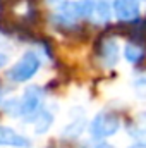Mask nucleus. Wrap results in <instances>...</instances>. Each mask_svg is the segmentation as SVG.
Returning <instances> with one entry per match:
<instances>
[{
    "label": "nucleus",
    "mask_w": 146,
    "mask_h": 148,
    "mask_svg": "<svg viewBox=\"0 0 146 148\" xmlns=\"http://www.w3.org/2000/svg\"><path fill=\"white\" fill-rule=\"evenodd\" d=\"M40 57H38L35 52H26L9 71V79H12L14 83H24L28 79H31L40 69Z\"/></svg>",
    "instance_id": "obj_1"
},
{
    "label": "nucleus",
    "mask_w": 146,
    "mask_h": 148,
    "mask_svg": "<svg viewBox=\"0 0 146 148\" xmlns=\"http://www.w3.org/2000/svg\"><path fill=\"white\" fill-rule=\"evenodd\" d=\"M119 127H120L119 117L115 114H110V112L98 114L89 124V131L95 138H108L119 131Z\"/></svg>",
    "instance_id": "obj_2"
},
{
    "label": "nucleus",
    "mask_w": 146,
    "mask_h": 148,
    "mask_svg": "<svg viewBox=\"0 0 146 148\" xmlns=\"http://www.w3.org/2000/svg\"><path fill=\"white\" fill-rule=\"evenodd\" d=\"M41 100H43V91L40 86H29L23 98L17 102V114H24V115H33L40 110V105H41Z\"/></svg>",
    "instance_id": "obj_3"
},
{
    "label": "nucleus",
    "mask_w": 146,
    "mask_h": 148,
    "mask_svg": "<svg viewBox=\"0 0 146 148\" xmlns=\"http://www.w3.org/2000/svg\"><path fill=\"white\" fill-rule=\"evenodd\" d=\"M113 12L119 21L132 23L139 19V2L138 0H113Z\"/></svg>",
    "instance_id": "obj_4"
},
{
    "label": "nucleus",
    "mask_w": 146,
    "mask_h": 148,
    "mask_svg": "<svg viewBox=\"0 0 146 148\" xmlns=\"http://www.w3.org/2000/svg\"><path fill=\"white\" fill-rule=\"evenodd\" d=\"M98 52H100V59L102 62L107 66V67H112L117 64V59H119V47H117V41L113 38H105L100 41L98 45Z\"/></svg>",
    "instance_id": "obj_5"
},
{
    "label": "nucleus",
    "mask_w": 146,
    "mask_h": 148,
    "mask_svg": "<svg viewBox=\"0 0 146 148\" xmlns=\"http://www.w3.org/2000/svg\"><path fill=\"white\" fill-rule=\"evenodd\" d=\"M0 147H16V148H28L29 140L17 134L14 129L0 126Z\"/></svg>",
    "instance_id": "obj_6"
},
{
    "label": "nucleus",
    "mask_w": 146,
    "mask_h": 148,
    "mask_svg": "<svg viewBox=\"0 0 146 148\" xmlns=\"http://www.w3.org/2000/svg\"><path fill=\"white\" fill-rule=\"evenodd\" d=\"M129 133H131V136L136 140L138 145L146 147V114H141V115L136 119V122L131 126Z\"/></svg>",
    "instance_id": "obj_7"
},
{
    "label": "nucleus",
    "mask_w": 146,
    "mask_h": 148,
    "mask_svg": "<svg viewBox=\"0 0 146 148\" xmlns=\"http://www.w3.org/2000/svg\"><path fill=\"white\" fill-rule=\"evenodd\" d=\"M52 122H53V115L50 114V112L46 110H38L35 114V119H33V124H35V129H36V133H45L50 126H52Z\"/></svg>",
    "instance_id": "obj_8"
},
{
    "label": "nucleus",
    "mask_w": 146,
    "mask_h": 148,
    "mask_svg": "<svg viewBox=\"0 0 146 148\" xmlns=\"http://www.w3.org/2000/svg\"><path fill=\"white\" fill-rule=\"evenodd\" d=\"M145 53H146V50L141 43H127L126 48H124V57L129 62H139V60H143Z\"/></svg>",
    "instance_id": "obj_9"
},
{
    "label": "nucleus",
    "mask_w": 146,
    "mask_h": 148,
    "mask_svg": "<svg viewBox=\"0 0 146 148\" xmlns=\"http://www.w3.org/2000/svg\"><path fill=\"white\" fill-rule=\"evenodd\" d=\"M91 17L98 23H105L110 19V5L107 2H95V9Z\"/></svg>",
    "instance_id": "obj_10"
},
{
    "label": "nucleus",
    "mask_w": 146,
    "mask_h": 148,
    "mask_svg": "<svg viewBox=\"0 0 146 148\" xmlns=\"http://www.w3.org/2000/svg\"><path fill=\"white\" fill-rule=\"evenodd\" d=\"M5 62H7V55L0 53V67H3V66H5Z\"/></svg>",
    "instance_id": "obj_11"
},
{
    "label": "nucleus",
    "mask_w": 146,
    "mask_h": 148,
    "mask_svg": "<svg viewBox=\"0 0 146 148\" xmlns=\"http://www.w3.org/2000/svg\"><path fill=\"white\" fill-rule=\"evenodd\" d=\"M95 148H113V147H110V145H107V143H100V145H96Z\"/></svg>",
    "instance_id": "obj_12"
},
{
    "label": "nucleus",
    "mask_w": 146,
    "mask_h": 148,
    "mask_svg": "<svg viewBox=\"0 0 146 148\" xmlns=\"http://www.w3.org/2000/svg\"><path fill=\"white\" fill-rule=\"evenodd\" d=\"M0 100H2V91H0Z\"/></svg>",
    "instance_id": "obj_13"
},
{
    "label": "nucleus",
    "mask_w": 146,
    "mask_h": 148,
    "mask_svg": "<svg viewBox=\"0 0 146 148\" xmlns=\"http://www.w3.org/2000/svg\"><path fill=\"white\" fill-rule=\"evenodd\" d=\"M131 148H141V147H131Z\"/></svg>",
    "instance_id": "obj_14"
}]
</instances>
